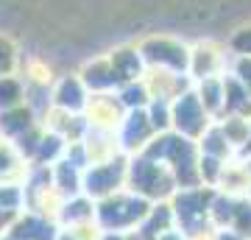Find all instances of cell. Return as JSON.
Instances as JSON below:
<instances>
[{"instance_id": "3", "label": "cell", "mask_w": 251, "mask_h": 240, "mask_svg": "<svg viewBox=\"0 0 251 240\" xmlns=\"http://www.w3.org/2000/svg\"><path fill=\"white\" fill-rule=\"evenodd\" d=\"M17 101V87L14 81H0V107H11Z\"/></svg>"}, {"instance_id": "4", "label": "cell", "mask_w": 251, "mask_h": 240, "mask_svg": "<svg viewBox=\"0 0 251 240\" xmlns=\"http://www.w3.org/2000/svg\"><path fill=\"white\" fill-rule=\"evenodd\" d=\"M62 104H67V107H78L81 104V95H78V89H75V84H64Z\"/></svg>"}, {"instance_id": "6", "label": "cell", "mask_w": 251, "mask_h": 240, "mask_svg": "<svg viewBox=\"0 0 251 240\" xmlns=\"http://www.w3.org/2000/svg\"><path fill=\"white\" fill-rule=\"evenodd\" d=\"M234 45H237L240 51H249V53H251V31H246L243 36H237V39H234Z\"/></svg>"}, {"instance_id": "2", "label": "cell", "mask_w": 251, "mask_h": 240, "mask_svg": "<svg viewBox=\"0 0 251 240\" xmlns=\"http://www.w3.org/2000/svg\"><path fill=\"white\" fill-rule=\"evenodd\" d=\"M112 179L117 182V168H106V170H95L90 176V185L95 187V193H103V190H109L112 187ZM90 187V190H92Z\"/></svg>"}, {"instance_id": "1", "label": "cell", "mask_w": 251, "mask_h": 240, "mask_svg": "<svg viewBox=\"0 0 251 240\" xmlns=\"http://www.w3.org/2000/svg\"><path fill=\"white\" fill-rule=\"evenodd\" d=\"M201 107H198V101H193V98H184L179 104V126L184 129V132H198L201 129Z\"/></svg>"}, {"instance_id": "5", "label": "cell", "mask_w": 251, "mask_h": 240, "mask_svg": "<svg viewBox=\"0 0 251 240\" xmlns=\"http://www.w3.org/2000/svg\"><path fill=\"white\" fill-rule=\"evenodd\" d=\"M9 62H11V51H9V45L0 42V73L9 67Z\"/></svg>"}]
</instances>
